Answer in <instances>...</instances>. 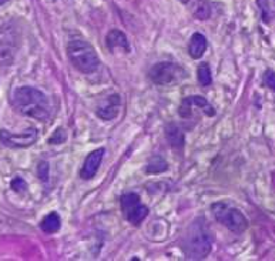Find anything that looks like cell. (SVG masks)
I'll return each instance as SVG.
<instances>
[{"mask_svg": "<svg viewBox=\"0 0 275 261\" xmlns=\"http://www.w3.org/2000/svg\"><path fill=\"white\" fill-rule=\"evenodd\" d=\"M67 54L72 64L81 73H94L100 66V60L94 47L86 40L73 39L68 41Z\"/></svg>", "mask_w": 275, "mask_h": 261, "instance_id": "obj_3", "label": "cell"}, {"mask_svg": "<svg viewBox=\"0 0 275 261\" xmlns=\"http://www.w3.org/2000/svg\"><path fill=\"white\" fill-rule=\"evenodd\" d=\"M197 79L200 81L201 86H210L211 81H213V76H211V70H210V66L207 63H202L198 66V70H197Z\"/></svg>", "mask_w": 275, "mask_h": 261, "instance_id": "obj_19", "label": "cell"}, {"mask_svg": "<svg viewBox=\"0 0 275 261\" xmlns=\"http://www.w3.org/2000/svg\"><path fill=\"white\" fill-rule=\"evenodd\" d=\"M121 108V99L119 94H111L108 96L106 100L101 101V104L96 110V114L103 119V120H113L120 113Z\"/></svg>", "mask_w": 275, "mask_h": 261, "instance_id": "obj_10", "label": "cell"}, {"mask_svg": "<svg viewBox=\"0 0 275 261\" xmlns=\"http://www.w3.org/2000/svg\"><path fill=\"white\" fill-rule=\"evenodd\" d=\"M168 168L167 161L164 160L161 156H153L150 161L147 163V167H146V171L148 174H157V173H163L166 171Z\"/></svg>", "mask_w": 275, "mask_h": 261, "instance_id": "obj_17", "label": "cell"}, {"mask_svg": "<svg viewBox=\"0 0 275 261\" xmlns=\"http://www.w3.org/2000/svg\"><path fill=\"white\" fill-rule=\"evenodd\" d=\"M193 14L198 20H207L211 16V5L207 0H194L193 3Z\"/></svg>", "mask_w": 275, "mask_h": 261, "instance_id": "obj_16", "label": "cell"}, {"mask_svg": "<svg viewBox=\"0 0 275 261\" xmlns=\"http://www.w3.org/2000/svg\"><path fill=\"white\" fill-rule=\"evenodd\" d=\"M37 174H39V179L41 181H47V179H49V164H47L46 161H41L40 164H39Z\"/></svg>", "mask_w": 275, "mask_h": 261, "instance_id": "obj_22", "label": "cell"}, {"mask_svg": "<svg viewBox=\"0 0 275 261\" xmlns=\"http://www.w3.org/2000/svg\"><path fill=\"white\" fill-rule=\"evenodd\" d=\"M166 137H167L171 147L180 150L184 146V133H182V130L177 124H173V123L168 124L167 127H166Z\"/></svg>", "mask_w": 275, "mask_h": 261, "instance_id": "obj_14", "label": "cell"}, {"mask_svg": "<svg viewBox=\"0 0 275 261\" xmlns=\"http://www.w3.org/2000/svg\"><path fill=\"white\" fill-rule=\"evenodd\" d=\"M262 12V20L268 23L275 14V0H257Z\"/></svg>", "mask_w": 275, "mask_h": 261, "instance_id": "obj_18", "label": "cell"}, {"mask_svg": "<svg viewBox=\"0 0 275 261\" xmlns=\"http://www.w3.org/2000/svg\"><path fill=\"white\" fill-rule=\"evenodd\" d=\"M20 47V34L13 23L0 25V66L13 64Z\"/></svg>", "mask_w": 275, "mask_h": 261, "instance_id": "obj_4", "label": "cell"}, {"mask_svg": "<svg viewBox=\"0 0 275 261\" xmlns=\"http://www.w3.org/2000/svg\"><path fill=\"white\" fill-rule=\"evenodd\" d=\"M61 226V220H60V215L57 214V213H50V214H47L40 223V228L47 233V234H53L56 231H59L60 230Z\"/></svg>", "mask_w": 275, "mask_h": 261, "instance_id": "obj_15", "label": "cell"}, {"mask_svg": "<svg viewBox=\"0 0 275 261\" xmlns=\"http://www.w3.org/2000/svg\"><path fill=\"white\" fill-rule=\"evenodd\" d=\"M264 83H265V86H268L271 90H274L275 92V73L274 72H271L268 70L265 76H264Z\"/></svg>", "mask_w": 275, "mask_h": 261, "instance_id": "obj_23", "label": "cell"}, {"mask_svg": "<svg viewBox=\"0 0 275 261\" xmlns=\"http://www.w3.org/2000/svg\"><path fill=\"white\" fill-rule=\"evenodd\" d=\"M66 140H67V133H66V130L59 127L53 134H52V137L49 139V143H50V144H61V143H64Z\"/></svg>", "mask_w": 275, "mask_h": 261, "instance_id": "obj_20", "label": "cell"}, {"mask_svg": "<svg viewBox=\"0 0 275 261\" xmlns=\"http://www.w3.org/2000/svg\"><path fill=\"white\" fill-rule=\"evenodd\" d=\"M193 107L201 108L202 112L207 114V116H210V117H213L215 114L214 107L202 96H188V97H186L181 101V106H180L178 113H180L182 119H188V117H191Z\"/></svg>", "mask_w": 275, "mask_h": 261, "instance_id": "obj_9", "label": "cell"}, {"mask_svg": "<svg viewBox=\"0 0 275 261\" xmlns=\"http://www.w3.org/2000/svg\"><path fill=\"white\" fill-rule=\"evenodd\" d=\"M104 151H106L104 148H97V150H94V151L88 154L80 171V177L83 180H90V179H93L94 176H96L97 170L100 167Z\"/></svg>", "mask_w": 275, "mask_h": 261, "instance_id": "obj_11", "label": "cell"}, {"mask_svg": "<svg viewBox=\"0 0 275 261\" xmlns=\"http://www.w3.org/2000/svg\"><path fill=\"white\" fill-rule=\"evenodd\" d=\"M211 208L217 221H220L235 234H241L248 228V220L240 210L231 208L225 203H215Z\"/></svg>", "mask_w": 275, "mask_h": 261, "instance_id": "obj_5", "label": "cell"}, {"mask_svg": "<svg viewBox=\"0 0 275 261\" xmlns=\"http://www.w3.org/2000/svg\"><path fill=\"white\" fill-rule=\"evenodd\" d=\"M120 204L123 214L131 224L139 226L148 215V208L141 204L140 197L135 193H126L121 195Z\"/></svg>", "mask_w": 275, "mask_h": 261, "instance_id": "obj_7", "label": "cell"}, {"mask_svg": "<svg viewBox=\"0 0 275 261\" xmlns=\"http://www.w3.org/2000/svg\"><path fill=\"white\" fill-rule=\"evenodd\" d=\"M150 79L158 86H171L182 77H186V72L182 67L175 64L174 61H160L150 69Z\"/></svg>", "mask_w": 275, "mask_h": 261, "instance_id": "obj_6", "label": "cell"}, {"mask_svg": "<svg viewBox=\"0 0 275 261\" xmlns=\"http://www.w3.org/2000/svg\"><path fill=\"white\" fill-rule=\"evenodd\" d=\"M207 50V39L201 33H194L190 39L188 45V54L191 56V59H200L202 54Z\"/></svg>", "mask_w": 275, "mask_h": 261, "instance_id": "obj_13", "label": "cell"}, {"mask_svg": "<svg viewBox=\"0 0 275 261\" xmlns=\"http://www.w3.org/2000/svg\"><path fill=\"white\" fill-rule=\"evenodd\" d=\"M13 106L17 112L36 120L44 121L50 116V103L39 89L25 86L14 90Z\"/></svg>", "mask_w": 275, "mask_h": 261, "instance_id": "obj_2", "label": "cell"}, {"mask_svg": "<svg viewBox=\"0 0 275 261\" xmlns=\"http://www.w3.org/2000/svg\"><path fill=\"white\" fill-rule=\"evenodd\" d=\"M106 43H107L108 50H116V49H121L124 52H130V45H128L127 36L123 33L121 30L113 29L111 32H108L107 37H106Z\"/></svg>", "mask_w": 275, "mask_h": 261, "instance_id": "obj_12", "label": "cell"}, {"mask_svg": "<svg viewBox=\"0 0 275 261\" xmlns=\"http://www.w3.org/2000/svg\"><path fill=\"white\" fill-rule=\"evenodd\" d=\"M10 187H12V190H14L16 193H23V191H26L27 184L26 181L23 180L21 177H16V179H13L12 183H10Z\"/></svg>", "mask_w": 275, "mask_h": 261, "instance_id": "obj_21", "label": "cell"}, {"mask_svg": "<svg viewBox=\"0 0 275 261\" xmlns=\"http://www.w3.org/2000/svg\"><path fill=\"white\" fill-rule=\"evenodd\" d=\"M213 247V237L205 221L197 219L184 231L181 250L188 260H204Z\"/></svg>", "mask_w": 275, "mask_h": 261, "instance_id": "obj_1", "label": "cell"}, {"mask_svg": "<svg viewBox=\"0 0 275 261\" xmlns=\"http://www.w3.org/2000/svg\"><path fill=\"white\" fill-rule=\"evenodd\" d=\"M37 140V130L27 128L23 133H10L7 130H0V143L10 148H25L34 144Z\"/></svg>", "mask_w": 275, "mask_h": 261, "instance_id": "obj_8", "label": "cell"}, {"mask_svg": "<svg viewBox=\"0 0 275 261\" xmlns=\"http://www.w3.org/2000/svg\"><path fill=\"white\" fill-rule=\"evenodd\" d=\"M5 2H6V0H0V5H2V3H5Z\"/></svg>", "mask_w": 275, "mask_h": 261, "instance_id": "obj_24", "label": "cell"}]
</instances>
